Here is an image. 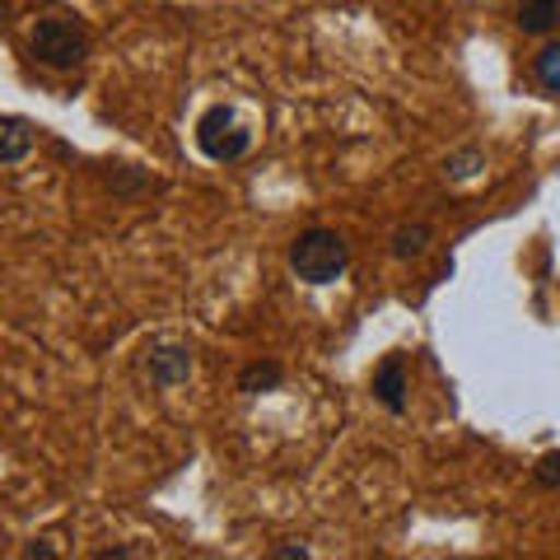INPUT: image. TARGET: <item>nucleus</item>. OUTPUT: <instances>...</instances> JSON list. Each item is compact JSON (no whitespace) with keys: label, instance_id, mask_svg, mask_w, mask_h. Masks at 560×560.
<instances>
[{"label":"nucleus","instance_id":"6","mask_svg":"<svg viewBox=\"0 0 560 560\" xmlns=\"http://www.w3.org/2000/svg\"><path fill=\"white\" fill-rule=\"evenodd\" d=\"M28 150H33V127L28 121H20V117L0 121V168L28 160Z\"/></svg>","mask_w":560,"mask_h":560},{"label":"nucleus","instance_id":"12","mask_svg":"<svg viewBox=\"0 0 560 560\" xmlns=\"http://www.w3.org/2000/svg\"><path fill=\"white\" fill-rule=\"evenodd\" d=\"M537 486H547V490L560 486V453H547V458L537 463Z\"/></svg>","mask_w":560,"mask_h":560},{"label":"nucleus","instance_id":"8","mask_svg":"<svg viewBox=\"0 0 560 560\" xmlns=\"http://www.w3.org/2000/svg\"><path fill=\"white\" fill-rule=\"evenodd\" d=\"M280 364H271V360H257V364H248V370L238 374V393H248V397H261V393H276L280 388Z\"/></svg>","mask_w":560,"mask_h":560},{"label":"nucleus","instance_id":"2","mask_svg":"<svg viewBox=\"0 0 560 560\" xmlns=\"http://www.w3.org/2000/svg\"><path fill=\"white\" fill-rule=\"evenodd\" d=\"M28 51L38 57L47 70H75L84 61V33L66 20H38L28 33Z\"/></svg>","mask_w":560,"mask_h":560},{"label":"nucleus","instance_id":"4","mask_svg":"<svg viewBox=\"0 0 560 560\" xmlns=\"http://www.w3.org/2000/svg\"><path fill=\"white\" fill-rule=\"evenodd\" d=\"M145 374L154 388H178L191 378V350L187 346H154L145 360Z\"/></svg>","mask_w":560,"mask_h":560},{"label":"nucleus","instance_id":"11","mask_svg":"<svg viewBox=\"0 0 560 560\" xmlns=\"http://www.w3.org/2000/svg\"><path fill=\"white\" fill-rule=\"evenodd\" d=\"M486 160H481V150H458V154H453V160L444 164V173H448V178L453 183H467V178H477V168H481Z\"/></svg>","mask_w":560,"mask_h":560},{"label":"nucleus","instance_id":"10","mask_svg":"<svg viewBox=\"0 0 560 560\" xmlns=\"http://www.w3.org/2000/svg\"><path fill=\"white\" fill-rule=\"evenodd\" d=\"M533 75H537L541 90L560 98V43H547L537 51V57H533Z\"/></svg>","mask_w":560,"mask_h":560},{"label":"nucleus","instance_id":"9","mask_svg":"<svg viewBox=\"0 0 560 560\" xmlns=\"http://www.w3.org/2000/svg\"><path fill=\"white\" fill-rule=\"evenodd\" d=\"M430 224H401V230L393 234V257L397 261H411V257H425L430 248Z\"/></svg>","mask_w":560,"mask_h":560},{"label":"nucleus","instance_id":"3","mask_svg":"<svg viewBox=\"0 0 560 560\" xmlns=\"http://www.w3.org/2000/svg\"><path fill=\"white\" fill-rule=\"evenodd\" d=\"M197 145H201L206 160L230 164V160H238V154H248L253 131H248V127H238L234 108H210V113L197 121Z\"/></svg>","mask_w":560,"mask_h":560},{"label":"nucleus","instance_id":"1","mask_svg":"<svg viewBox=\"0 0 560 560\" xmlns=\"http://www.w3.org/2000/svg\"><path fill=\"white\" fill-rule=\"evenodd\" d=\"M350 267V248L337 230H304L290 243V271L304 280V285H331L341 280Z\"/></svg>","mask_w":560,"mask_h":560},{"label":"nucleus","instance_id":"13","mask_svg":"<svg viewBox=\"0 0 560 560\" xmlns=\"http://www.w3.org/2000/svg\"><path fill=\"white\" fill-rule=\"evenodd\" d=\"M271 556H280V560H294V556H308V547H276Z\"/></svg>","mask_w":560,"mask_h":560},{"label":"nucleus","instance_id":"7","mask_svg":"<svg viewBox=\"0 0 560 560\" xmlns=\"http://www.w3.org/2000/svg\"><path fill=\"white\" fill-rule=\"evenodd\" d=\"M560 24V0H523L518 5V28L523 33H551Z\"/></svg>","mask_w":560,"mask_h":560},{"label":"nucleus","instance_id":"5","mask_svg":"<svg viewBox=\"0 0 560 560\" xmlns=\"http://www.w3.org/2000/svg\"><path fill=\"white\" fill-rule=\"evenodd\" d=\"M374 397H378L393 416L407 411V364H401L397 355H388V360H383L378 370H374Z\"/></svg>","mask_w":560,"mask_h":560}]
</instances>
